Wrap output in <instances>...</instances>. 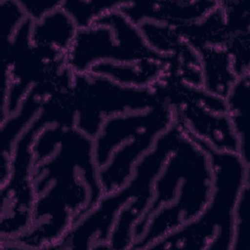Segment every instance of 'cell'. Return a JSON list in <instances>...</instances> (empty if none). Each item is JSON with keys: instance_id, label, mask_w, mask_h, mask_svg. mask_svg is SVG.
<instances>
[{"instance_id": "cell-1", "label": "cell", "mask_w": 250, "mask_h": 250, "mask_svg": "<svg viewBox=\"0 0 250 250\" xmlns=\"http://www.w3.org/2000/svg\"><path fill=\"white\" fill-rule=\"evenodd\" d=\"M184 127L209 157L213 175L212 194L195 219L156 240L147 249L231 250L234 208L242 188L249 183V167L237 152L216 150L188 131L185 124Z\"/></svg>"}, {"instance_id": "cell-2", "label": "cell", "mask_w": 250, "mask_h": 250, "mask_svg": "<svg viewBox=\"0 0 250 250\" xmlns=\"http://www.w3.org/2000/svg\"><path fill=\"white\" fill-rule=\"evenodd\" d=\"M75 118L71 88L60 89L45 99L37 116L17 140L11 157V172L1 188V241L18 237L31 226L36 198L32 182V147L36 137L52 124L74 127Z\"/></svg>"}, {"instance_id": "cell-3", "label": "cell", "mask_w": 250, "mask_h": 250, "mask_svg": "<svg viewBox=\"0 0 250 250\" xmlns=\"http://www.w3.org/2000/svg\"><path fill=\"white\" fill-rule=\"evenodd\" d=\"M164 56L146 43L139 26L118 9L98 19L91 26L78 29L65 55V65L75 73H88L100 62L132 63L164 61Z\"/></svg>"}, {"instance_id": "cell-4", "label": "cell", "mask_w": 250, "mask_h": 250, "mask_svg": "<svg viewBox=\"0 0 250 250\" xmlns=\"http://www.w3.org/2000/svg\"><path fill=\"white\" fill-rule=\"evenodd\" d=\"M71 94L76 110L75 127L92 139L108 117L145 111L166 103L153 86H124L91 72L73 74Z\"/></svg>"}, {"instance_id": "cell-5", "label": "cell", "mask_w": 250, "mask_h": 250, "mask_svg": "<svg viewBox=\"0 0 250 250\" xmlns=\"http://www.w3.org/2000/svg\"><path fill=\"white\" fill-rule=\"evenodd\" d=\"M212 189V170L204 151L182 180L177 200L160 207L150 217L143 235L133 242L130 249H147L156 240L195 219L209 202Z\"/></svg>"}, {"instance_id": "cell-6", "label": "cell", "mask_w": 250, "mask_h": 250, "mask_svg": "<svg viewBox=\"0 0 250 250\" xmlns=\"http://www.w3.org/2000/svg\"><path fill=\"white\" fill-rule=\"evenodd\" d=\"M175 112L168 103H162L152 108L139 112H129L106 118L98 135L94 138V155L98 168L104 167L114 150L123 142L148 127L159 123L172 124Z\"/></svg>"}, {"instance_id": "cell-7", "label": "cell", "mask_w": 250, "mask_h": 250, "mask_svg": "<svg viewBox=\"0 0 250 250\" xmlns=\"http://www.w3.org/2000/svg\"><path fill=\"white\" fill-rule=\"evenodd\" d=\"M217 5V1H124L118 10L136 25L152 21L177 28L199 21Z\"/></svg>"}, {"instance_id": "cell-8", "label": "cell", "mask_w": 250, "mask_h": 250, "mask_svg": "<svg viewBox=\"0 0 250 250\" xmlns=\"http://www.w3.org/2000/svg\"><path fill=\"white\" fill-rule=\"evenodd\" d=\"M172 124L159 123L148 127L114 150L108 162L99 169L104 194L117 190L128 182L138 161L153 147L157 138Z\"/></svg>"}, {"instance_id": "cell-9", "label": "cell", "mask_w": 250, "mask_h": 250, "mask_svg": "<svg viewBox=\"0 0 250 250\" xmlns=\"http://www.w3.org/2000/svg\"><path fill=\"white\" fill-rule=\"evenodd\" d=\"M173 109L187 129L211 147L238 153V141L226 113L210 111L194 101H186Z\"/></svg>"}, {"instance_id": "cell-10", "label": "cell", "mask_w": 250, "mask_h": 250, "mask_svg": "<svg viewBox=\"0 0 250 250\" xmlns=\"http://www.w3.org/2000/svg\"><path fill=\"white\" fill-rule=\"evenodd\" d=\"M174 59L175 56L170 55L164 61L146 60L132 63L100 62L91 67L90 72L107 77L124 86L146 88L160 79Z\"/></svg>"}, {"instance_id": "cell-11", "label": "cell", "mask_w": 250, "mask_h": 250, "mask_svg": "<svg viewBox=\"0 0 250 250\" xmlns=\"http://www.w3.org/2000/svg\"><path fill=\"white\" fill-rule=\"evenodd\" d=\"M77 31L78 27L73 20L59 7L32 22L30 40L32 45L51 47L66 55Z\"/></svg>"}, {"instance_id": "cell-12", "label": "cell", "mask_w": 250, "mask_h": 250, "mask_svg": "<svg viewBox=\"0 0 250 250\" xmlns=\"http://www.w3.org/2000/svg\"><path fill=\"white\" fill-rule=\"evenodd\" d=\"M196 52L202 74V89L225 99L236 79L229 54L221 47H204Z\"/></svg>"}, {"instance_id": "cell-13", "label": "cell", "mask_w": 250, "mask_h": 250, "mask_svg": "<svg viewBox=\"0 0 250 250\" xmlns=\"http://www.w3.org/2000/svg\"><path fill=\"white\" fill-rule=\"evenodd\" d=\"M175 29L179 36L195 51L204 47L225 48L229 39L220 2L199 21Z\"/></svg>"}, {"instance_id": "cell-14", "label": "cell", "mask_w": 250, "mask_h": 250, "mask_svg": "<svg viewBox=\"0 0 250 250\" xmlns=\"http://www.w3.org/2000/svg\"><path fill=\"white\" fill-rule=\"evenodd\" d=\"M249 72L237 76L229 90L226 102V114L229 119L238 141V154L249 167V148L247 134V110L249 92Z\"/></svg>"}, {"instance_id": "cell-15", "label": "cell", "mask_w": 250, "mask_h": 250, "mask_svg": "<svg viewBox=\"0 0 250 250\" xmlns=\"http://www.w3.org/2000/svg\"><path fill=\"white\" fill-rule=\"evenodd\" d=\"M124 1H79L67 0L62 2V8L73 20L78 29L91 26L98 19L106 13L119 9Z\"/></svg>"}, {"instance_id": "cell-16", "label": "cell", "mask_w": 250, "mask_h": 250, "mask_svg": "<svg viewBox=\"0 0 250 250\" xmlns=\"http://www.w3.org/2000/svg\"><path fill=\"white\" fill-rule=\"evenodd\" d=\"M249 187L250 183L244 185L235 204L231 250H248V230L246 227V218L248 212Z\"/></svg>"}, {"instance_id": "cell-17", "label": "cell", "mask_w": 250, "mask_h": 250, "mask_svg": "<svg viewBox=\"0 0 250 250\" xmlns=\"http://www.w3.org/2000/svg\"><path fill=\"white\" fill-rule=\"evenodd\" d=\"M225 49L230 56L232 70L236 77L248 73L250 32L231 35Z\"/></svg>"}, {"instance_id": "cell-18", "label": "cell", "mask_w": 250, "mask_h": 250, "mask_svg": "<svg viewBox=\"0 0 250 250\" xmlns=\"http://www.w3.org/2000/svg\"><path fill=\"white\" fill-rule=\"evenodd\" d=\"M220 5L229 37L249 32V11L245 1H221Z\"/></svg>"}, {"instance_id": "cell-19", "label": "cell", "mask_w": 250, "mask_h": 250, "mask_svg": "<svg viewBox=\"0 0 250 250\" xmlns=\"http://www.w3.org/2000/svg\"><path fill=\"white\" fill-rule=\"evenodd\" d=\"M1 20L6 43L14 36L21 23L26 19V16L19 1L2 0L0 1Z\"/></svg>"}, {"instance_id": "cell-20", "label": "cell", "mask_w": 250, "mask_h": 250, "mask_svg": "<svg viewBox=\"0 0 250 250\" xmlns=\"http://www.w3.org/2000/svg\"><path fill=\"white\" fill-rule=\"evenodd\" d=\"M62 1H55V0H21L19 1L21 6L26 18L30 19L32 21H39L47 14L61 7Z\"/></svg>"}]
</instances>
